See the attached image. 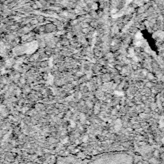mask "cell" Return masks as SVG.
Instances as JSON below:
<instances>
[{
	"instance_id": "7a4b0ae2",
	"label": "cell",
	"mask_w": 164,
	"mask_h": 164,
	"mask_svg": "<svg viewBox=\"0 0 164 164\" xmlns=\"http://www.w3.org/2000/svg\"><path fill=\"white\" fill-rule=\"evenodd\" d=\"M131 1H132V0H127V3L128 4V3H130Z\"/></svg>"
},
{
	"instance_id": "6da1fadb",
	"label": "cell",
	"mask_w": 164,
	"mask_h": 164,
	"mask_svg": "<svg viewBox=\"0 0 164 164\" xmlns=\"http://www.w3.org/2000/svg\"><path fill=\"white\" fill-rule=\"evenodd\" d=\"M38 44L36 42H33L31 43L27 44L26 46L22 47V50H23V53H27V54H31L35 51V50L37 49Z\"/></svg>"
}]
</instances>
